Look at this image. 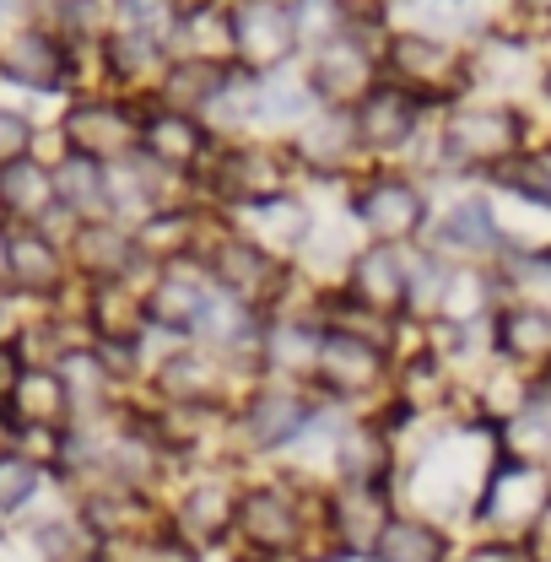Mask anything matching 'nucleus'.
<instances>
[{
  "label": "nucleus",
  "mask_w": 551,
  "mask_h": 562,
  "mask_svg": "<svg viewBox=\"0 0 551 562\" xmlns=\"http://www.w3.org/2000/svg\"><path fill=\"white\" fill-rule=\"evenodd\" d=\"M438 157H432V173L421 184H438V179H460V184H486L497 179L514 157H525L536 146L530 131V114L519 103H497V98H454L438 109Z\"/></svg>",
  "instance_id": "f257e3e1"
},
{
  "label": "nucleus",
  "mask_w": 551,
  "mask_h": 562,
  "mask_svg": "<svg viewBox=\"0 0 551 562\" xmlns=\"http://www.w3.org/2000/svg\"><path fill=\"white\" fill-rule=\"evenodd\" d=\"M286 190H303V179H297L292 151L271 136L216 140V151L206 157V168L195 179V195L216 211L260 206V201H276Z\"/></svg>",
  "instance_id": "f03ea898"
},
{
  "label": "nucleus",
  "mask_w": 551,
  "mask_h": 562,
  "mask_svg": "<svg viewBox=\"0 0 551 562\" xmlns=\"http://www.w3.org/2000/svg\"><path fill=\"white\" fill-rule=\"evenodd\" d=\"M346 216L368 244H401L416 249L432 222V190L406 168H362L346 184Z\"/></svg>",
  "instance_id": "7ed1b4c3"
},
{
  "label": "nucleus",
  "mask_w": 551,
  "mask_h": 562,
  "mask_svg": "<svg viewBox=\"0 0 551 562\" xmlns=\"http://www.w3.org/2000/svg\"><path fill=\"white\" fill-rule=\"evenodd\" d=\"M314 412V390L292 379H255L233 401V460L244 471L276 465Z\"/></svg>",
  "instance_id": "20e7f679"
},
{
  "label": "nucleus",
  "mask_w": 551,
  "mask_h": 562,
  "mask_svg": "<svg viewBox=\"0 0 551 562\" xmlns=\"http://www.w3.org/2000/svg\"><path fill=\"white\" fill-rule=\"evenodd\" d=\"M244 476H249V471H244V465H227V460H216V465H184L173 492L162 497V508H168V536L184 541L195 558L227 547Z\"/></svg>",
  "instance_id": "39448f33"
},
{
  "label": "nucleus",
  "mask_w": 551,
  "mask_h": 562,
  "mask_svg": "<svg viewBox=\"0 0 551 562\" xmlns=\"http://www.w3.org/2000/svg\"><path fill=\"white\" fill-rule=\"evenodd\" d=\"M427 190H432V222H427V233H421V249L443 255L449 266H492V260L508 249L486 184L438 179V184H427Z\"/></svg>",
  "instance_id": "423d86ee"
},
{
  "label": "nucleus",
  "mask_w": 551,
  "mask_h": 562,
  "mask_svg": "<svg viewBox=\"0 0 551 562\" xmlns=\"http://www.w3.org/2000/svg\"><path fill=\"white\" fill-rule=\"evenodd\" d=\"M308 390L325 401H341L351 412H384L390 390H395V347L368 341V336H346V330H325Z\"/></svg>",
  "instance_id": "0eeeda50"
},
{
  "label": "nucleus",
  "mask_w": 551,
  "mask_h": 562,
  "mask_svg": "<svg viewBox=\"0 0 551 562\" xmlns=\"http://www.w3.org/2000/svg\"><path fill=\"white\" fill-rule=\"evenodd\" d=\"M551 503V471L497 454L492 476H486L482 497L471 508V541H503V547H525V536L536 530V519L547 514Z\"/></svg>",
  "instance_id": "6e6552de"
},
{
  "label": "nucleus",
  "mask_w": 551,
  "mask_h": 562,
  "mask_svg": "<svg viewBox=\"0 0 551 562\" xmlns=\"http://www.w3.org/2000/svg\"><path fill=\"white\" fill-rule=\"evenodd\" d=\"M201 266H206V277L216 281L222 292H233L238 303H249V308H260V314H276L281 297H286V286H292V266L266 255V249H255L222 211H216L206 244H201Z\"/></svg>",
  "instance_id": "1a4fd4ad"
},
{
  "label": "nucleus",
  "mask_w": 551,
  "mask_h": 562,
  "mask_svg": "<svg viewBox=\"0 0 551 562\" xmlns=\"http://www.w3.org/2000/svg\"><path fill=\"white\" fill-rule=\"evenodd\" d=\"M384 76L401 81L406 92H416L421 103L443 109V103L471 92V49H460L449 38H432V33L395 27L384 38Z\"/></svg>",
  "instance_id": "9d476101"
},
{
  "label": "nucleus",
  "mask_w": 551,
  "mask_h": 562,
  "mask_svg": "<svg viewBox=\"0 0 551 562\" xmlns=\"http://www.w3.org/2000/svg\"><path fill=\"white\" fill-rule=\"evenodd\" d=\"M395 482H330L319 492V536L330 558H368L379 530L395 519Z\"/></svg>",
  "instance_id": "9b49d317"
},
{
  "label": "nucleus",
  "mask_w": 551,
  "mask_h": 562,
  "mask_svg": "<svg viewBox=\"0 0 551 562\" xmlns=\"http://www.w3.org/2000/svg\"><path fill=\"white\" fill-rule=\"evenodd\" d=\"M140 114L146 103L120 92H81L60 114V151H81L92 162H125L140 151Z\"/></svg>",
  "instance_id": "f8f14e48"
},
{
  "label": "nucleus",
  "mask_w": 551,
  "mask_h": 562,
  "mask_svg": "<svg viewBox=\"0 0 551 562\" xmlns=\"http://www.w3.org/2000/svg\"><path fill=\"white\" fill-rule=\"evenodd\" d=\"M281 146L292 151L303 184H336V190H346V184L368 168L351 109H314Z\"/></svg>",
  "instance_id": "ddd939ff"
},
{
  "label": "nucleus",
  "mask_w": 551,
  "mask_h": 562,
  "mask_svg": "<svg viewBox=\"0 0 551 562\" xmlns=\"http://www.w3.org/2000/svg\"><path fill=\"white\" fill-rule=\"evenodd\" d=\"M233 55L238 70L271 76L292 66L297 49V27H292V0H233Z\"/></svg>",
  "instance_id": "4468645a"
},
{
  "label": "nucleus",
  "mask_w": 551,
  "mask_h": 562,
  "mask_svg": "<svg viewBox=\"0 0 551 562\" xmlns=\"http://www.w3.org/2000/svg\"><path fill=\"white\" fill-rule=\"evenodd\" d=\"M70 260L66 244L49 238L44 227H22V222H5V286L16 297H33V303H60L70 292Z\"/></svg>",
  "instance_id": "2eb2a0df"
},
{
  "label": "nucleus",
  "mask_w": 551,
  "mask_h": 562,
  "mask_svg": "<svg viewBox=\"0 0 551 562\" xmlns=\"http://www.w3.org/2000/svg\"><path fill=\"white\" fill-rule=\"evenodd\" d=\"M255 249H266L276 260H297L303 244L314 238V222H319V206L303 195V190H286L276 201H260V206H244V211H222Z\"/></svg>",
  "instance_id": "dca6fc26"
},
{
  "label": "nucleus",
  "mask_w": 551,
  "mask_h": 562,
  "mask_svg": "<svg viewBox=\"0 0 551 562\" xmlns=\"http://www.w3.org/2000/svg\"><path fill=\"white\" fill-rule=\"evenodd\" d=\"M70 277L76 281H146L151 266L140 260L136 233L125 222H81L66 244Z\"/></svg>",
  "instance_id": "f3484780"
},
{
  "label": "nucleus",
  "mask_w": 551,
  "mask_h": 562,
  "mask_svg": "<svg viewBox=\"0 0 551 562\" xmlns=\"http://www.w3.org/2000/svg\"><path fill=\"white\" fill-rule=\"evenodd\" d=\"M140 151H146L151 162H162L168 173H179V179L195 184L201 168H206V157L216 151V136H211L195 114L146 103V114H140Z\"/></svg>",
  "instance_id": "a211bd4d"
},
{
  "label": "nucleus",
  "mask_w": 551,
  "mask_h": 562,
  "mask_svg": "<svg viewBox=\"0 0 551 562\" xmlns=\"http://www.w3.org/2000/svg\"><path fill=\"white\" fill-rule=\"evenodd\" d=\"M406 277H412V249L401 244H362L341 277V292L384 319H406Z\"/></svg>",
  "instance_id": "6ab92c4d"
},
{
  "label": "nucleus",
  "mask_w": 551,
  "mask_h": 562,
  "mask_svg": "<svg viewBox=\"0 0 551 562\" xmlns=\"http://www.w3.org/2000/svg\"><path fill=\"white\" fill-rule=\"evenodd\" d=\"M492 357L525 379L551 373V308L547 303H503L492 314Z\"/></svg>",
  "instance_id": "aec40b11"
},
{
  "label": "nucleus",
  "mask_w": 551,
  "mask_h": 562,
  "mask_svg": "<svg viewBox=\"0 0 551 562\" xmlns=\"http://www.w3.org/2000/svg\"><path fill=\"white\" fill-rule=\"evenodd\" d=\"M206 266L201 260H173V266H157L146 277V325L168 341H190V325H195V308L206 297Z\"/></svg>",
  "instance_id": "412c9836"
},
{
  "label": "nucleus",
  "mask_w": 551,
  "mask_h": 562,
  "mask_svg": "<svg viewBox=\"0 0 551 562\" xmlns=\"http://www.w3.org/2000/svg\"><path fill=\"white\" fill-rule=\"evenodd\" d=\"M0 70L16 87H27L33 98L60 92V87H70V44L55 27H22L0 44Z\"/></svg>",
  "instance_id": "4be33fe9"
},
{
  "label": "nucleus",
  "mask_w": 551,
  "mask_h": 562,
  "mask_svg": "<svg viewBox=\"0 0 551 562\" xmlns=\"http://www.w3.org/2000/svg\"><path fill=\"white\" fill-rule=\"evenodd\" d=\"M319 336L325 325L314 314H266V330H260V368L266 379H292V384H308L314 373V357H319Z\"/></svg>",
  "instance_id": "5701e85b"
},
{
  "label": "nucleus",
  "mask_w": 551,
  "mask_h": 562,
  "mask_svg": "<svg viewBox=\"0 0 551 562\" xmlns=\"http://www.w3.org/2000/svg\"><path fill=\"white\" fill-rule=\"evenodd\" d=\"M168 55L173 60H206V66H238V55H233V5L190 0L173 22Z\"/></svg>",
  "instance_id": "b1692460"
},
{
  "label": "nucleus",
  "mask_w": 551,
  "mask_h": 562,
  "mask_svg": "<svg viewBox=\"0 0 551 562\" xmlns=\"http://www.w3.org/2000/svg\"><path fill=\"white\" fill-rule=\"evenodd\" d=\"M454 547H460V536L443 530L438 519H421L412 508H395V519L379 530V541H373L368 558L373 562H449Z\"/></svg>",
  "instance_id": "393cba45"
},
{
  "label": "nucleus",
  "mask_w": 551,
  "mask_h": 562,
  "mask_svg": "<svg viewBox=\"0 0 551 562\" xmlns=\"http://www.w3.org/2000/svg\"><path fill=\"white\" fill-rule=\"evenodd\" d=\"M55 206L70 222H103L109 216V162H92L81 151H60L55 162Z\"/></svg>",
  "instance_id": "a878e982"
},
{
  "label": "nucleus",
  "mask_w": 551,
  "mask_h": 562,
  "mask_svg": "<svg viewBox=\"0 0 551 562\" xmlns=\"http://www.w3.org/2000/svg\"><path fill=\"white\" fill-rule=\"evenodd\" d=\"M49 211H55V168H49L38 151L0 168V216H5V222L38 227Z\"/></svg>",
  "instance_id": "bb28decb"
},
{
  "label": "nucleus",
  "mask_w": 551,
  "mask_h": 562,
  "mask_svg": "<svg viewBox=\"0 0 551 562\" xmlns=\"http://www.w3.org/2000/svg\"><path fill=\"white\" fill-rule=\"evenodd\" d=\"M497 443H503V454L530 460V465L551 471V390L547 384H536V390H530V401L497 427Z\"/></svg>",
  "instance_id": "cd10ccee"
},
{
  "label": "nucleus",
  "mask_w": 551,
  "mask_h": 562,
  "mask_svg": "<svg viewBox=\"0 0 551 562\" xmlns=\"http://www.w3.org/2000/svg\"><path fill=\"white\" fill-rule=\"evenodd\" d=\"M49 465H38V460H27L22 449H11V454H0V519H11V514H33V503L49 492Z\"/></svg>",
  "instance_id": "c85d7f7f"
},
{
  "label": "nucleus",
  "mask_w": 551,
  "mask_h": 562,
  "mask_svg": "<svg viewBox=\"0 0 551 562\" xmlns=\"http://www.w3.org/2000/svg\"><path fill=\"white\" fill-rule=\"evenodd\" d=\"M492 190H508V195H519V201H530V206L551 211V140H536L525 157H514L497 179H486Z\"/></svg>",
  "instance_id": "c756f323"
},
{
  "label": "nucleus",
  "mask_w": 551,
  "mask_h": 562,
  "mask_svg": "<svg viewBox=\"0 0 551 562\" xmlns=\"http://www.w3.org/2000/svg\"><path fill=\"white\" fill-rule=\"evenodd\" d=\"M449 260L443 255H432V249H412V277H406V319L412 325H427L432 314H438V297H443V286H449Z\"/></svg>",
  "instance_id": "7c9ffc66"
},
{
  "label": "nucleus",
  "mask_w": 551,
  "mask_h": 562,
  "mask_svg": "<svg viewBox=\"0 0 551 562\" xmlns=\"http://www.w3.org/2000/svg\"><path fill=\"white\" fill-rule=\"evenodd\" d=\"M179 11H184V0H120V27H125V33H140V38L168 44Z\"/></svg>",
  "instance_id": "2f4dec72"
},
{
  "label": "nucleus",
  "mask_w": 551,
  "mask_h": 562,
  "mask_svg": "<svg viewBox=\"0 0 551 562\" xmlns=\"http://www.w3.org/2000/svg\"><path fill=\"white\" fill-rule=\"evenodd\" d=\"M33 146H38L33 120H27L22 109H0V168H5V162H22V157H33Z\"/></svg>",
  "instance_id": "473e14b6"
},
{
  "label": "nucleus",
  "mask_w": 551,
  "mask_h": 562,
  "mask_svg": "<svg viewBox=\"0 0 551 562\" xmlns=\"http://www.w3.org/2000/svg\"><path fill=\"white\" fill-rule=\"evenodd\" d=\"M530 562H551V503H547V514L536 519V530L525 536V547H519Z\"/></svg>",
  "instance_id": "72a5a7b5"
},
{
  "label": "nucleus",
  "mask_w": 551,
  "mask_h": 562,
  "mask_svg": "<svg viewBox=\"0 0 551 562\" xmlns=\"http://www.w3.org/2000/svg\"><path fill=\"white\" fill-rule=\"evenodd\" d=\"M336 5H341L346 22H379V16H384L395 0H336Z\"/></svg>",
  "instance_id": "f704fd0d"
},
{
  "label": "nucleus",
  "mask_w": 551,
  "mask_h": 562,
  "mask_svg": "<svg viewBox=\"0 0 551 562\" xmlns=\"http://www.w3.org/2000/svg\"><path fill=\"white\" fill-rule=\"evenodd\" d=\"M27 11H33V0H0V33L11 38V33L33 27V22H27Z\"/></svg>",
  "instance_id": "c9c22d12"
},
{
  "label": "nucleus",
  "mask_w": 551,
  "mask_h": 562,
  "mask_svg": "<svg viewBox=\"0 0 551 562\" xmlns=\"http://www.w3.org/2000/svg\"><path fill=\"white\" fill-rule=\"evenodd\" d=\"M541 103H551V66L541 70Z\"/></svg>",
  "instance_id": "e433bc0d"
},
{
  "label": "nucleus",
  "mask_w": 551,
  "mask_h": 562,
  "mask_svg": "<svg viewBox=\"0 0 551 562\" xmlns=\"http://www.w3.org/2000/svg\"><path fill=\"white\" fill-rule=\"evenodd\" d=\"M536 384H547V390H551V373H547V379H536Z\"/></svg>",
  "instance_id": "4c0bfd02"
},
{
  "label": "nucleus",
  "mask_w": 551,
  "mask_h": 562,
  "mask_svg": "<svg viewBox=\"0 0 551 562\" xmlns=\"http://www.w3.org/2000/svg\"><path fill=\"white\" fill-rule=\"evenodd\" d=\"M547 140H551V136H547Z\"/></svg>",
  "instance_id": "58836bf2"
}]
</instances>
